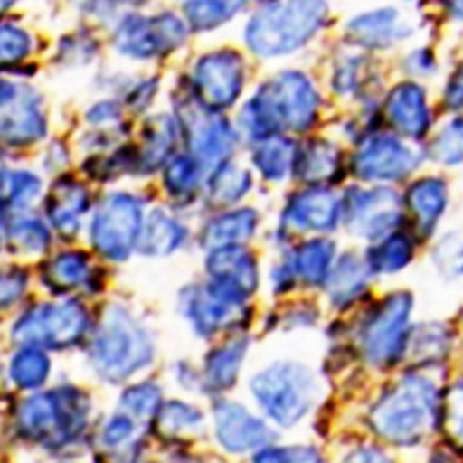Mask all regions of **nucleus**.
<instances>
[{
	"instance_id": "1",
	"label": "nucleus",
	"mask_w": 463,
	"mask_h": 463,
	"mask_svg": "<svg viewBox=\"0 0 463 463\" xmlns=\"http://www.w3.org/2000/svg\"><path fill=\"white\" fill-rule=\"evenodd\" d=\"M439 402L441 393L432 378L406 374L371 406V432L392 447H417L438 429Z\"/></svg>"
},
{
	"instance_id": "2",
	"label": "nucleus",
	"mask_w": 463,
	"mask_h": 463,
	"mask_svg": "<svg viewBox=\"0 0 463 463\" xmlns=\"http://www.w3.org/2000/svg\"><path fill=\"white\" fill-rule=\"evenodd\" d=\"M319 95L304 74L288 71L263 84L240 115L241 128L261 141L280 132H306L316 125Z\"/></svg>"
},
{
	"instance_id": "3",
	"label": "nucleus",
	"mask_w": 463,
	"mask_h": 463,
	"mask_svg": "<svg viewBox=\"0 0 463 463\" xmlns=\"http://www.w3.org/2000/svg\"><path fill=\"white\" fill-rule=\"evenodd\" d=\"M250 395L263 415L280 429H295L310 415L319 383L310 367L279 362L254 374L249 382Z\"/></svg>"
},
{
	"instance_id": "4",
	"label": "nucleus",
	"mask_w": 463,
	"mask_h": 463,
	"mask_svg": "<svg viewBox=\"0 0 463 463\" xmlns=\"http://www.w3.org/2000/svg\"><path fill=\"white\" fill-rule=\"evenodd\" d=\"M90 360L104 380L123 382L150 364L152 345L125 307L109 306L90 346Z\"/></svg>"
},
{
	"instance_id": "5",
	"label": "nucleus",
	"mask_w": 463,
	"mask_h": 463,
	"mask_svg": "<svg viewBox=\"0 0 463 463\" xmlns=\"http://www.w3.org/2000/svg\"><path fill=\"white\" fill-rule=\"evenodd\" d=\"M326 5L284 3L269 5L254 14L247 26L249 49L263 58L300 49L325 24Z\"/></svg>"
},
{
	"instance_id": "6",
	"label": "nucleus",
	"mask_w": 463,
	"mask_h": 463,
	"mask_svg": "<svg viewBox=\"0 0 463 463\" xmlns=\"http://www.w3.org/2000/svg\"><path fill=\"white\" fill-rule=\"evenodd\" d=\"M88 415V397L74 388H61L26 399L19 410V429L28 439L60 447L80 436Z\"/></svg>"
},
{
	"instance_id": "7",
	"label": "nucleus",
	"mask_w": 463,
	"mask_h": 463,
	"mask_svg": "<svg viewBox=\"0 0 463 463\" xmlns=\"http://www.w3.org/2000/svg\"><path fill=\"white\" fill-rule=\"evenodd\" d=\"M90 326V314L76 300L37 304L14 325V339L32 349L61 351L79 343Z\"/></svg>"
},
{
	"instance_id": "8",
	"label": "nucleus",
	"mask_w": 463,
	"mask_h": 463,
	"mask_svg": "<svg viewBox=\"0 0 463 463\" xmlns=\"http://www.w3.org/2000/svg\"><path fill=\"white\" fill-rule=\"evenodd\" d=\"M411 295L397 291L383 298L367 319L362 334V346L367 360L376 367L397 365L408 351V323L411 314Z\"/></svg>"
},
{
	"instance_id": "9",
	"label": "nucleus",
	"mask_w": 463,
	"mask_h": 463,
	"mask_svg": "<svg viewBox=\"0 0 463 463\" xmlns=\"http://www.w3.org/2000/svg\"><path fill=\"white\" fill-rule=\"evenodd\" d=\"M141 228V203L128 193H111L93 215L91 245L111 261H125L139 241Z\"/></svg>"
},
{
	"instance_id": "10",
	"label": "nucleus",
	"mask_w": 463,
	"mask_h": 463,
	"mask_svg": "<svg viewBox=\"0 0 463 463\" xmlns=\"http://www.w3.org/2000/svg\"><path fill=\"white\" fill-rule=\"evenodd\" d=\"M178 125L184 132L187 146L201 167H213L226 164L224 160L236 146V132L228 123L195 100L180 104Z\"/></svg>"
},
{
	"instance_id": "11",
	"label": "nucleus",
	"mask_w": 463,
	"mask_h": 463,
	"mask_svg": "<svg viewBox=\"0 0 463 463\" xmlns=\"http://www.w3.org/2000/svg\"><path fill=\"white\" fill-rule=\"evenodd\" d=\"M185 35V24L173 14L128 15L115 30V47L125 56L148 60L173 52L184 43Z\"/></svg>"
},
{
	"instance_id": "12",
	"label": "nucleus",
	"mask_w": 463,
	"mask_h": 463,
	"mask_svg": "<svg viewBox=\"0 0 463 463\" xmlns=\"http://www.w3.org/2000/svg\"><path fill=\"white\" fill-rule=\"evenodd\" d=\"M341 213L353 234L367 240L392 236L402 221L401 199L395 191L385 187L351 189L341 204Z\"/></svg>"
},
{
	"instance_id": "13",
	"label": "nucleus",
	"mask_w": 463,
	"mask_h": 463,
	"mask_svg": "<svg viewBox=\"0 0 463 463\" xmlns=\"http://www.w3.org/2000/svg\"><path fill=\"white\" fill-rule=\"evenodd\" d=\"M245 63L236 51H217L203 56L193 72L195 99L217 113L234 104L243 90Z\"/></svg>"
},
{
	"instance_id": "14",
	"label": "nucleus",
	"mask_w": 463,
	"mask_h": 463,
	"mask_svg": "<svg viewBox=\"0 0 463 463\" xmlns=\"http://www.w3.org/2000/svg\"><path fill=\"white\" fill-rule=\"evenodd\" d=\"M213 430L219 447L232 456H252L277 443L279 434L265 419L234 401H219L213 408Z\"/></svg>"
},
{
	"instance_id": "15",
	"label": "nucleus",
	"mask_w": 463,
	"mask_h": 463,
	"mask_svg": "<svg viewBox=\"0 0 463 463\" xmlns=\"http://www.w3.org/2000/svg\"><path fill=\"white\" fill-rule=\"evenodd\" d=\"M417 164L415 150L404 141L390 134H376L360 145L353 169L369 182H393L408 176Z\"/></svg>"
},
{
	"instance_id": "16",
	"label": "nucleus",
	"mask_w": 463,
	"mask_h": 463,
	"mask_svg": "<svg viewBox=\"0 0 463 463\" xmlns=\"http://www.w3.org/2000/svg\"><path fill=\"white\" fill-rule=\"evenodd\" d=\"M182 307L193 330L204 337L213 335L222 328L236 326L241 319H247L243 302L224 295L212 284L184 291Z\"/></svg>"
},
{
	"instance_id": "17",
	"label": "nucleus",
	"mask_w": 463,
	"mask_h": 463,
	"mask_svg": "<svg viewBox=\"0 0 463 463\" xmlns=\"http://www.w3.org/2000/svg\"><path fill=\"white\" fill-rule=\"evenodd\" d=\"M206 273L210 275L213 288L241 302L258 288L254 256L243 247L212 250L206 258Z\"/></svg>"
},
{
	"instance_id": "18",
	"label": "nucleus",
	"mask_w": 463,
	"mask_h": 463,
	"mask_svg": "<svg viewBox=\"0 0 463 463\" xmlns=\"http://www.w3.org/2000/svg\"><path fill=\"white\" fill-rule=\"evenodd\" d=\"M341 219V203L326 187H307L289 201L284 222L297 232H330Z\"/></svg>"
},
{
	"instance_id": "19",
	"label": "nucleus",
	"mask_w": 463,
	"mask_h": 463,
	"mask_svg": "<svg viewBox=\"0 0 463 463\" xmlns=\"http://www.w3.org/2000/svg\"><path fill=\"white\" fill-rule=\"evenodd\" d=\"M45 210L60 234L72 238L80 230L82 215L90 210V193L79 180L61 176L49 191Z\"/></svg>"
},
{
	"instance_id": "20",
	"label": "nucleus",
	"mask_w": 463,
	"mask_h": 463,
	"mask_svg": "<svg viewBox=\"0 0 463 463\" xmlns=\"http://www.w3.org/2000/svg\"><path fill=\"white\" fill-rule=\"evenodd\" d=\"M385 115L399 132L413 139L427 134L432 121L427 95L415 82H402L390 93L385 102Z\"/></svg>"
},
{
	"instance_id": "21",
	"label": "nucleus",
	"mask_w": 463,
	"mask_h": 463,
	"mask_svg": "<svg viewBox=\"0 0 463 463\" xmlns=\"http://www.w3.org/2000/svg\"><path fill=\"white\" fill-rule=\"evenodd\" d=\"M47 134V119L42 100L26 93L15 97L10 109L0 113V139L12 146H26L43 139Z\"/></svg>"
},
{
	"instance_id": "22",
	"label": "nucleus",
	"mask_w": 463,
	"mask_h": 463,
	"mask_svg": "<svg viewBox=\"0 0 463 463\" xmlns=\"http://www.w3.org/2000/svg\"><path fill=\"white\" fill-rule=\"evenodd\" d=\"M293 171L298 180L310 187H323L334 182L341 171V156L335 145L325 139H310L297 146Z\"/></svg>"
},
{
	"instance_id": "23",
	"label": "nucleus",
	"mask_w": 463,
	"mask_h": 463,
	"mask_svg": "<svg viewBox=\"0 0 463 463\" xmlns=\"http://www.w3.org/2000/svg\"><path fill=\"white\" fill-rule=\"evenodd\" d=\"M258 224V215L254 210H236L222 213L212 219L204 232L203 241L208 249H224V247H243L254 236Z\"/></svg>"
},
{
	"instance_id": "24",
	"label": "nucleus",
	"mask_w": 463,
	"mask_h": 463,
	"mask_svg": "<svg viewBox=\"0 0 463 463\" xmlns=\"http://www.w3.org/2000/svg\"><path fill=\"white\" fill-rule=\"evenodd\" d=\"M90 256L82 250H67L45 263L42 280L52 293L61 295L90 282Z\"/></svg>"
},
{
	"instance_id": "25",
	"label": "nucleus",
	"mask_w": 463,
	"mask_h": 463,
	"mask_svg": "<svg viewBox=\"0 0 463 463\" xmlns=\"http://www.w3.org/2000/svg\"><path fill=\"white\" fill-rule=\"evenodd\" d=\"M176 145V125L169 115H152L143 127V145L137 150L139 169L154 171L165 164Z\"/></svg>"
},
{
	"instance_id": "26",
	"label": "nucleus",
	"mask_w": 463,
	"mask_h": 463,
	"mask_svg": "<svg viewBox=\"0 0 463 463\" xmlns=\"http://www.w3.org/2000/svg\"><path fill=\"white\" fill-rule=\"evenodd\" d=\"M406 201L415 217L417 228L422 234H430L445 212L447 187L438 178H424L410 187Z\"/></svg>"
},
{
	"instance_id": "27",
	"label": "nucleus",
	"mask_w": 463,
	"mask_h": 463,
	"mask_svg": "<svg viewBox=\"0 0 463 463\" xmlns=\"http://www.w3.org/2000/svg\"><path fill=\"white\" fill-rule=\"evenodd\" d=\"M185 228L162 210H154L139 234V249L146 256H167L175 252L185 240Z\"/></svg>"
},
{
	"instance_id": "28",
	"label": "nucleus",
	"mask_w": 463,
	"mask_h": 463,
	"mask_svg": "<svg viewBox=\"0 0 463 463\" xmlns=\"http://www.w3.org/2000/svg\"><path fill=\"white\" fill-rule=\"evenodd\" d=\"M247 353V339L230 341L206 356L204 383L212 392H226L238 382Z\"/></svg>"
},
{
	"instance_id": "29",
	"label": "nucleus",
	"mask_w": 463,
	"mask_h": 463,
	"mask_svg": "<svg viewBox=\"0 0 463 463\" xmlns=\"http://www.w3.org/2000/svg\"><path fill=\"white\" fill-rule=\"evenodd\" d=\"M334 258V243L326 240H314L302 243L293 250V256L288 263L291 273L307 286H319L326 282L330 275Z\"/></svg>"
},
{
	"instance_id": "30",
	"label": "nucleus",
	"mask_w": 463,
	"mask_h": 463,
	"mask_svg": "<svg viewBox=\"0 0 463 463\" xmlns=\"http://www.w3.org/2000/svg\"><path fill=\"white\" fill-rule=\"evenodd\" d=\"M369 275L371 271L367 263L362 261L358 256L345 254L343 258H339L325 282L332 302L335 306H341L356 298L365 289Z\"/></svg>"
},
{
	"instance_id": "31",
	"label": "nucleus",
	"mask_w": 463,
	"mask_h": 463,
	"mask_svg": "<svg viewBox=\"0 0 463 463\" xmlns=\"http://www.w3.org/2000/svg\"><path fill=\"white\" fill-rule=\"evenodd\" d=\"M297 145L284 136H271L258 141L252 164L267 180H280L291 169L295 162Z\"/></svg>"
},
{
	"instance_id": "32",
	"label": "nucleus",
	"mask_w": 463,
	"mask_h": 463,
	"mask_svg": "<svg viewBox=\"0 0 463 463\" xmlns=\"http://www.w3.org/2000/svg\"><path fill=\"white\" fill-rule=\"evenodd\" d=\"M349 32L358 43L365 47H385L395 40V35H402L399 12L388 8L365 14L351 23Z\"/></svg>"
},
{
	"instance_id": "33",
	"label": "nucleus",
	"mask_w": 463,
	"mask_h": 463,
	"mask_svg": "<svg viewBox=\"0 0 463 463\" xmlns=\"http://www.w3.org/2000/svg\"><path fill=\"white\" fill-rule=\"evenodd\" d=\"M438 429L441 430L449 450L463 454V378L454 380L441 393Z\"/></svg>"
},
{
	"instance_id": "34",
	"label": "nucleus",
	"mask_w": 463,
	"mask_h": 463,
	"mask_svg": "<svg viewBox=\"0 0 463 463\" xmlns=\"http://www.w3.org/2000/svg\"><path fill=\"white\" fill-rule=\"evenodd\" d=\"M415 252L413 241L406 234H392L383 238L382 243L374 245L367 252V267L376 275H392L404 269Z\"/></svg>"
},
{
	"instance_id": "35",
	"label": "nucleus",
	"mask_w": 463,
	"mask_h": 463,
	"mask_svg": "<svg viewBox=\"0 0 463 463\" xmlns=\"http://www.w3.org/2000/svg\"><path fill=\"white\" fill-rule=\"evenodd\" d=\"M210 193L208 199L213 206H232L238 201H241L250 185H252V176L249 171L232 165V164H222L219 165L212 176H210Z\"/></svg>"
},
{
	"instance_id": "36",
	"label": "nucleus",
	"mask_w": 463,
	"mask_h": 463,
	"mask_svg": "<svg viewBox=\"0 0 463 463\" xmlns=\"http://www.w3.org/2000/svg\"><path fill=\"white\" fill-rule=\"evenodd\" d=\"M8 245L15 254L42 256L49 250L51 232L40 219L21 217L8 228Z\"/></svg>"
},
{
	"instance_id": "37",
	"label": "nucleus",
	"mask_w": 463,
	"mask_h": 463,
	"mask_svg": "<svg viewBox=\"0 0 463 463\" xmlns=\"http://www.w3.org/2000/svg\"><path fill=\"white\" fill-rule=\"evenodd\" d=\"M51 373V360L42 349L23 346L10 364L12 380L23 390H35L45 383Z\"/></svg>"
},
{
	"instance_id": "38",
	"label": "nucleus",
	"mask_w": 463,
	"mask_h": 463,
	"mask_svg": "<svg viewBox=\"0 0 463 463\" xmlns=\"http://www.w3.org/2000/svg\"><path fill=\"white\" fill-rule=\"evenodd\" d=\"M162 390L154 382L132 385L121 397V411L134 420H148L162 410Z\"/></svg>"
},
{
	"instance_id": "39",
	"label": "nucleus",
	"mask_w": 463,
	"mask_h": 463,
	"mask_svg": "<svg viewBox=\"0 0 463 463\" xmlns=\"http://www.w3.org/2000/svg\"><path fill=\"white\" fill-rule=\"evenodd\" d=\"M201 180V165L191 156H175L164 169V185L175 199L191 197Z\"/></svg>"
},
{
	"instance_id": "40",
	"label": "nucleus",
	"mask_w": 463,
	"mask_h": 463,
	"mask_svg": "<svg viewBox=\"0 0 463 463\" xmlns=\"http://www.w3.org/2000/svg\"><path fill=\"white\" fill-rule=\"evenodd\" d=\"M158 422L162 432L176 438L191 432H199L204 424V417L195 406L173 401L162 406V410L158 411Z\"/></svg>"
},
{
	"instance_id": "41",
	"label": "nucleus",
	"mask_w": 463,
	"mask_h": 463,
	"mask_svg": "<svg viewBox=\"0 0 463 463\" xmlns=\"http://www.w3.org/2000/svg\"><path fill=\"white\" fill-rule=\"evenodd\" d=\"M250 463H326L314 445H269L250 456Z\"/></svg>"
},
{
	"instance_id": "42",
	"label": "nucleus",
	"mask_w": 463,
	"mask_h": 463,
	"mask_svg": "<svg viewBox=\"0 0 463 463\" xmlns=\"http://www.w3.org/2000/svg\"><path fill=\"white\" fill-rule=\"evenodd\" d=\"M240 8L238 3H189L185 5V15L195 30H212L230 21Z\"/></svg>"
},
{
	"instance_id": "43",
	"label": "nucleus",
	"mask_w": 463,
	"mask_h": 463,
	"mask_svg": "<svg viewBox=\"0 0 463 463\" xmlns=\"http://www.w3.org/2000/svg\"><path fill=\"white\" fill-rule=\"evenodd\" d=\"M32 52V37L15 24H0V69L19 65Z\"/></svg>"
},
{
	"instance_id": "44",
	"label": "nucleus",
	"mask_w": 463,
	"mask_h": 463,
	"mask_svg": "<svg viewBox=\"0 0 463 463\" xmlns=\"http://www.w3.org/2000/svg\"><path fill=\"white\" fill-rule=\"evenodd\" d=\"M8 189V201L14 208H28L42 193V180L37 178L33 173L19 169L6 176L5 182Z\"/></svg>"
},
{
	"instance_id": "45",
	"label": "nucleus",
	"mask_w": 463,
	"mask_h": 463,
	"mask_svg": "<svg viewBox=\"0 0 463 463\" xmlns=\"http://www.w3.org/2000/svg\"><path fill=\"white\" fill-rule=\"evenodd\" d=\"M28 284V275L24 269L15 265L0 267V307H8L17 302Z\"/></svg>"
},
{
	"instance_id": "46",
	"label": "nucleus",
	"mask_w": 463,
	"mask_h": 463,
	"mask_svg": "<svg viewBox=\"0 0 463 463\" xmlns=\"http://www.w3.org/2000/svg\"><path fill=\"white\" fill-rule=\"evenodd\" d=\"M136 420L132 417H128L127 413L119 411L115 413L108 424L106 429L102 432V441L106 447H111V449H118V447H123L127 443H130L134 432H136Z\"/></svg>"
},
{
	"instance_id": "47",
	"label": "nucleus",
	"mask_w": 463,
	"mask_h": 463,
	"mask_svg": "<svg viewBox=\"0 0 463 463\" xmlns=\"http://www.w3.org/2000/svg\"><path fill=\"white\" fill-rule=\"evenodd\" d=\"M341 463H397V461L385 449L365 443L353 449L351 452H346Z\"/></svg>"
},
{
	"instance_id": "48",
	"label": "nucleus",
	"mask_w": 463,
	"mask_h": 463,
	"mask_svg": "<svg viewBox=\"0 0 463 463\" xmlns=\"http://www.w3.org/2000/svg\"><path fill=\"white\" fill-rule=\"evenodd\" d=\"M434 154H436V158L441 160L443 164H456V162H459L461 156H463V152H461V145L458 141V136L456 137L445 136V137L436 139Z\"/></svg>"
},
{
	"instance_id": "49",
	"label": "nucleus",
	"mask_w": 463,
	"mask_h": 463,
	"mask_svg": "<svg viewBox=\"0 0 463 463\" xmlns=\"http://www.w3.org/2000/svg\"><path fill=\"white\" fill-rule=\"evenodd\" d=\"M121 118V109L115 102H99L95 104L90 111H88V121H91L93 125H109L113 121H118Z\"/></svg>"
},
{
	"instance_id": "50",
	"label": "nucleus",
	"mask_w": 463,
	"mask_h": 463,
	"mask_svg": "<svg viewBox=\"0 0 463 463\" xmlns=\"http://www.w3.org/2000/svg\"><path fill=\"white\" fill-rule=\"evenodd\" d=\"M445 104L452 111H463V65L456 71L445 91Z\"/></svg>"
},
{
	"instance_id": "51",
	"label": "nucleus",
	"mask_w": 463,
	"mask_h": 463,
	"mask_svg": "<svg viewBox=\"0 0 463 463\" xmlns=\"http://www.w3.org/2000/svg\"><path fill=\"white\" fill-rule=\"evenodd\" d=\"M156 80H146V82H143L141 86H137L136 88V91H132L130 93V97H128V104L132 106V108H136V109H143L145 106H148V102L152 100V95H154V91H156V84H154Z\"/></svg>"
},
{
	"instance_id": "52",
	"label": "nucleus",
	"mask_w": 463,
	"mask_h": 463,
	"mask_svg": "<svg viewBox=\"0 0 463 463\" xmlns=\"http://www.w3.org/2000/svg\"><path fill=\"white\" fill-rule=\"evenodd\" d=\"M17 95V88L12 82L6 80H0V108H6L15 100Z\"/></svg>"
},
{
	"instance_id": "53",
	"label": "nucleus",
	"mask_w": 463,
	"mask_h": 463,
	"mask_svg": "<svg viewBox=\"0 0 463 463\" xmlns=\"http://www.w3.org/2000/svg\"><path fill=\"white\" fill-rule=\"evenodd\" d=\"M427 463H459V459H458V454L450 450H443V452H434Z\"/></svg>"
},
{
	"instance_id": "54",
	"label": "nucleus",
	"mask_w": 463,
	"mask_h": 463,
	"mask_svg": "<svg viewBox=\"0 0 463 463\" xmlns=\"http://www.w3.org/2000/svg\"><path fill=\"white\" fill-rule=\"evenodd\" d=\"M452 8V14L456 15V19H461L463 21V3H459V5H450Z\"/></svg>"
},
{
	"instance_id": "55",
	"label": "nucleus",
	"mask_w": 463,
	"mask_h": 463,
	"mask_svg": "<svg viewBox=\"0 0 463 463\" xmlns=\"http://www.w3.org/2000/svg\"><path fill=\"white\" fill-rule=\"evenodd\" d=\"M6 176H8V173H6V165H5L3 156H0V185H3V184L6 182Z\"/></svg>"
},
{
	"instance_id": "56",
	"label": "nucleus",
	"mask_w": 463,
	"mask_h": 463,
	"mask_svg": "<svg viewBox=\"0 0 463 463\" xmlns=\"http://www.w3.org/2000/svg\"><path fill=\"white\" fill-rule=\"evenodd\" d=\"M454 132H456L458 139H459V141H463V119H461V121H458V123L454 125Z\"/></svg>"
},
{
	"instance_id": "57",
	"label": "nucleus",
	"mask_w": 463,
	"mask_h": 463,
	"mask_svg": "<svg viewBox=\"0 0 463 463\" xmlns=\"http://www.w3.org/2000/svg\"><path fill=\"white\" fill-rule=\"evenodd\" d=\"M0 238H3V210H0Z\"/></svg>"
},
{
	"instance_id": "58",
	"label": "nucleus",
	"mask_w": 463,
	"mask_h": 463,
	"mask_svg": "<svg viewBox=\"0 0 463 463\" xmlns=\"http://www.w3.org/2000/svg\"><path fill=\"white\" fill-rule=\"evenodd\" d=\"M6 6H12L10 3H0V14H3L6 10Z\"/></svg>"
}]
</instances>
